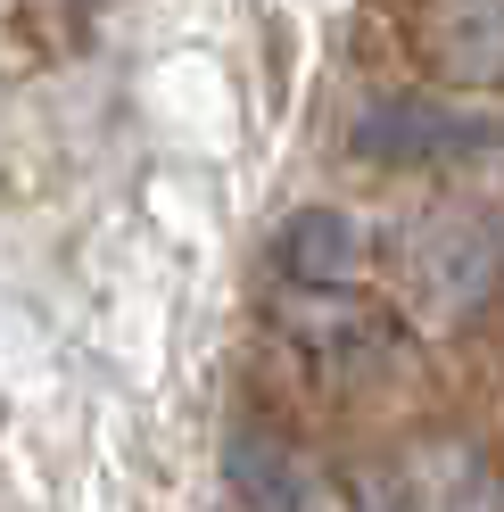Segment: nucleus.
Wrapping results in <instances>:
<instances>
[{
	"label": "nucleus",
	"mask_w": 504,
	"mask_h": 512,
	"mask_svg": "<svg viewBox=\"0 0 504 512\" xmlns=\"http://www.w3.org/2000/svg\"><path fill=\"white\" fill-rule=\"evenodd\" d=\"M348 149L372 157V166H397V174H430V166H471V157L504 149V133L488 116H463L430 91H381L364 100L348 124Z\"/></svg>",
	"instance_id": "nucleus-2"
},
{
	"label": "nucleus",
	"mask_w": 504,
	"mask_h": 512,
	"mask_svg": "<svg viewBox=\"0 0 504 512\" xmlns=\"http://www.w3.org/2000/svg\"><path fill=\"white\" fill-rule=\"evenodd\" d=\"M364 256H372V232L339 207H298L281 223V273L306 281V290H356Z\"/></svg>",
	"instance_id": "nucleus-7"
},
{
	"label": "nucleus",
	"mask_w": 504,
	"mask_h": 512,
	"mask_svg": "<svg viewBox=\"0 0 504 512\" xmlns=\"http://www.w3.org/2000/svg\"><path fill=\"white\" fill-rule=\"evenodd\" d=\"M414 50L438 83L496 91L504 83V0H422Z\"/></svg>",
	"instance_id": "nucleus-5"
},
{
	"label": "nucleus",
	"mask_w": 504,
	"mask_h": 512,
	"mask_svg": "<svg viewBox=\"0 0 504 512\" xmlns=\"http://www.w3.org/2000/svg\"><path fill=\"white\" fill-rule=\"evenodd\" d=\"M405 290H414V306L430 314V323H471V314L504 290L496 223L463 215V207L405 223Z\"/></svg>",
	"instance_id": "nucleus-1"
},
{
	"label": "nucleus",
	"mask_w": 504,
	"mask_h": 512,
	"mask_svg": "<svg viewBox=\"0 0 504 512\" xmlns=\"http://www.w3.org/2000/svg\"><path fill=\"white\" fill-rule=\"evenodd\" d=\"M389 479L397 512H504V471L471 438H422Z\"/></svg>",
	"instance_id": "nucleus-6"
},
{
	"label": "nucleus",
	"mask_w": 504,
	"mask_h": 512,
	"mask_svg": "<svg viewBox=\"0 0 504 512\" xmlns=\"http://www.w3.org/2000/svg\"><path fill=\"white\" fill-rule=\"evenodd\" d=\"M224 479H232L240 512H339V488L265 422H240L224 438Z\"/></svg>",
	"instance_id": "nucleus-4"
},
{
	"label": "nucleus",
	"mask_w": 504,
	"mask_h": 512,
	"mask_svg": "<svg viewBox=\"0 0 504 512\" xmlns=\"http://www.w3.org/2000/svg\"><path fill=\"white\" fill-rule=\"evenodd\" d=\"M91 17H100V0H25V25H34L42 42H75Z\"/></svg>",
	"instance_id": "nucleus-8"
},
{
	"label": "nucleus",
	"mask_w": 504,
	"mask_h": 512,
	"mask_svg": "<svg viewBox=\"0 0 504 512\" xmlns=\"http://www.w3.org/2000/svg\"><path fill=\"white\" fill-rule=\"evenodd\" d=\"M273 331L290 339L298 356L331 364V372H372V364L397 356V323L356 290H306V281H290V290L273 298Z\"/></svg>",
	"instance_id": "nucleus-3"
}]
</instances>
